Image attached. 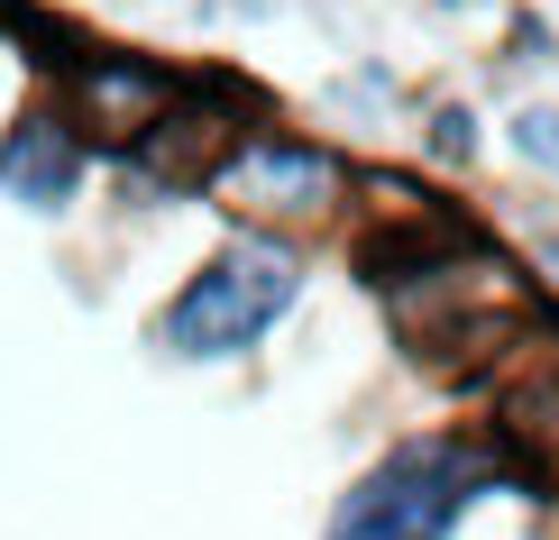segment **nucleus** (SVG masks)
I'll list each match as a JSON object with an SVG mask.
<instances>
[{"instance_id":"1","label":"nucleus","mask_w":559,"mask_h":540,"mask_svg":"<svg viewBox=\"0 0 559 540\" xmlns=\"http://www.w3.org/2000/svg\"><path fill=\"white\" fill-rule=\"evenodd\" d=\"M477 495H542V477H523L496 440L477 431H423L394 440V449L367 467L358 485L331 504V531L321 540H450L477 513Z\"/></svg>"},{"instance_id":"2","label":"nucleus","mask_w":559,"mask_h":540,"mask_svg":"<svg viewBox=\"0 0 559 540\" xmlns=\"http://www.w3.org/2000/svg\"><path fill=\"white\" fill-rule=\"evenodd\" d=\"M302 285H312V256L294 248V229L239 220L193 275H183V293L156 312L147 339H156V358H175V367H229L294 312Z\"/></svg>"},{"instance_id":"3","label":"nucleus","mask_w":559,"mask_h":540,"mask_svg":"<svg viewBox=\"0 0 559 540\" xmlns=\"http://www.w3.org/2000/svg\"><path fill=\"white\" fill-rule=\"evenodd\" d=\"M202 202H221L229 220H258V229H312L348 202V156L331 137L248 120L229 137V156L212 166V183H202Z\"/></svg>"},{"instance_id":"4","label":"nucleus","mask_w":559,"mask_h":540,"mask_svg":"<svg viewBox=\"0 0 559 540\" xmlns=\"http://www.w3.org/2000/svg\"><path fill=\"white\" fill-rule=\"evenodd\" d=\"M248 120H258V92H248V83H229V74H183L175 101L120 147V175H129L147 202H183V193L212 183V166L229 156V137H239Z\"/></svg>"},{"instance_id":"5","label":"nucleus","mask_w":559,"mask_h":540,"mask_svg":"<svg viewBox=\"0 0 559 540\" xmlns=\"http://www.w3.org/2000/svg\"><path fill=\"white\" fill-rule=\"evenodd\" d=\"M175 83L183 74L156 64V56H129V46H74V56L56 64V110L92 137V156H120L129 137L175 101Z\"/></svg>"},{"instance_id":"6","label":"nucleus","mask_w":559,"mask_h":540,"mask_svg":"<svg viewBox=\"0 0 559 540\" xmlns=\"http://www.w3.org/2000/svg\"><path fill=\"white\" fill-rule=\"evenodd\" d=\"M83 175H92V137L56 101H28L0 129V202H19L28 220H64L83 202Z\"/></svg>"},{"instance_id":"7","label":"nucleus","mask_w":559,"mask_h":540,"mask_svg":"<svg viewBox=\"0 0 559 540\" xmlns=\"http://www.w3.org/2000/svg\"><path fill=\"white\" fill-rule=\"evenodd\" d=\"M477 147H486V137H477V110L468 101H431L423 110V156H431L440 175H468Z\"/></svg>"},{"instance_id":"8","label":"nucleus","mask_w":559,"mask_h":540,"mask_svg":"<svg viewBox=\"0 0 559 540\" xmlns=\"http://www.w3.org/2000/svg\"><path fill=\"white\" fill-rule=\"evenodd\" d=\"M504 147H514L532 175H550V183H559V101H523L514 120H504Z\"/></svg>"},{"instance_id":"9","label":"nucleus","mask_w":559,"mask_h":540,"mask_svg":"<svg viewBox=\"0 0 559 540\" xmlns=\"http://www.w3.org/2000/svg\"><path fill=\"white\" fill-rule=\"evenodd\" d=\"M550 19H514V56H532V64H550Z\"/></svg>"},{"instance_id":"10","label":"nucleus","mask_w":559,"mask_h":540,"mask_svg":"<svg viewBox=\"0 0 559 540\" xmlns=\"http://www.w3.org/2000/svg\"><path fill=\"white\" fill-rule=\"evenodd\" d=\"M440 10H486V0H440Z\"/></svg>"}]
</instances>
